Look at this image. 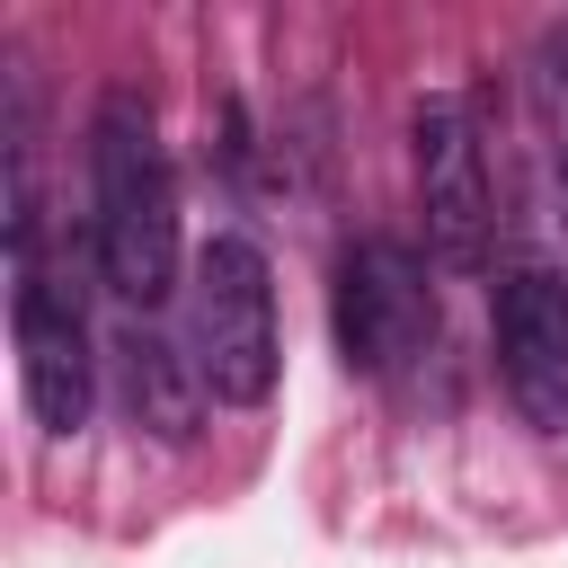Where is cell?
<instances>
[{"label": "cell", "mask_w": 568, "mask_h": 568, "mask_svg": "<svg viewBox=\"0 0 568 568\" xmlns=\"http://www.w3.org/2000/svg\"><path fill=\"white\" fill-rule=\"evenodd\" d=\"M89 248H98V284L142 320L178 293V178L160 151V124L142 106V89H106L89 115Z\"/></svg>", "instance_id": "1"}, {"label": "cell", "mask_w": 568, "mask_h": 568, "mask_svg": "<svg viewBox=\"0 0 568 568\" xmlns=\"http://www.w3.org/2000/svg\"><path fill=\"white\" fill-rule=\"evenodd\" d=\"M186 355H195L204 390L231 399V408H257L275 390L284 337H275V275H266L257 240L213 231L195 248V266H186Z\"/></svg>", "instance_id": "2"}, {"label": "cell", "mask_w": 568, "mask_h": 568, "mask_svg": "<svg viewBox=\"0 0 568 568\" xmlns=\"http://www.w3.org/2000/svg\"><path fill=\"white\" fill-rule=\"evenodd\" d=\"M328 320H337V355L346 373H399L408 355L435 346V284H426V257L408 240H346L337 257V293H328Z\"/></svg>", "instance_id": "3"}, {"label": "cell", "mask_w": 568, "mask_h": 568, "mask_svg": "<svg viewBox=\"0 0 568 568\" xmlns=\"http://www.w3.org/2000/svg\"><path fill=\"white\" fill-rule=\"evenodd\" d=\"M9 337H18V382L44 435H80L89 399H98V364H89V320L80 293L53 284L36 257H18V293H9Z\"/></svg>", "instance_id": "4"}, {"label": "cell", "mask_w": 568, "mask_h": 568, "mask_svg": "<svg viewBox=\"0 0 568 568\" xmlns=\"http://www.w3.org/2000/svg\"><path fill=\"white\" fill-rule=\"evenodd\" d=\"M408 160H417V204H426V240L444 266H479L488 248V160H479V124L462 98H417L408 106Z\"/></svg>", "instance_id": "5"}, {"label": "cell", "mask_w": 568, "mask_h": 568, "mask_svg": "<svg viewBox=\"0 0 568 568\" xmlns=\"http://www.w3.org/2000/svg\"><path fill=\"white\" fill-rule=\"evenodd\" d=\"M488 328H497V373H506L515 408L541 435H568V275H550V266L497 275Z\"/></svg>", "instance_id": "6"}, {"label": "cell", "mask_w": 568, "mask_h": 568, "mask_svg": "<svg viewBox=\"0 0 568 568\" xmlns=\"http://www.w3.org/2000/svg\"><path fill=\"white\" fill-rule=\"evenodd\" d=\"M115 355H124V399H133V426H151L160 444H186L195 435V417H204V373H195V355H178L151 320H124V337H115Z\"/></svg>", "instance_id": "7"}]
</instances>
